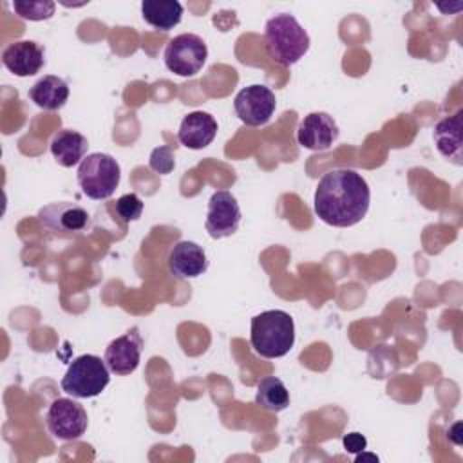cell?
<instances>
[{"label":"cell","mask_w":463,"mask_h":463,"mask_svg":"<svg viewBox=\"0 0 463 463\" xmlns=\"http://www.w3.org/2000/svg\"><path fill=\"white\" fill-rule=\"evenodd\" d=\"M371 190L362 174L351 168L326 172L313 195V210L320 221L336 228L358 224L369 210Z\"/></svg>","instance_id":"6da1fadb"},{"label":"cell","mask_w":463,"mask_h":463,"mask_svg":"<svg viewBox=\"0 0 463 463\" xmlns=\"http://www.w3.org/2000/svg\"><path fill=\"white\" fill-rule=\"evenodd\" d=\"M250 344L262 358L286 356L295 344V322L282 309H269L251 318Z\"/></svg>","instance_id":"7a4b0ae2"},{"label":"cell","mask_w":463,"mask_h":463,"mask_svg":"<svg viewBox=\"0 0 463 463\" xmlns=\"http://www.w3.org/2000/svg\"><path fill=\"white\" fill-rule=\"evenodd\" d=\"M266 51L282 67L295 65L309 51V34L289 13H279L264 27Z\"/></svg>","instance_id":"3957f363"},{"label":"cell","mask_w":463,"mask_h":463,"mask_svg":"<svg viewBox=\"0 0 463 463\" xmlns=\"http://www.w3.org/2000/svg\"><path fill=\"white\" fill-rule=\"evenodd\" d=\"M110 382V369L96 354H81L71 362L60 385L72 398H94Z\"/></svg>","instance_id":"277c9868"},{"label":"cell","mask_w":463,"mask_h":463,"mask_svg":"<svg viewBox=\"0 0 463 463\" xmlns=\"http://www.w3.org/2000/svg\"><path fill=\"white\" fill-rule=\"evenodd\" d=\"M119 179V163L103 152L89 154L78 166V184L81 192L96 201L109 199L116 192Z\"/></svg>","instance_id":"5b68a950"},{"label":"cell","mask_w":463,"mask_h":463,"mask_svg":"<svg viewBox=\"0 0 463 463\" xmlns=\"http://www.w3.org/2000/svg\"><path fill=\"white\" fill-rule=\"evenodd\" d=\"M208 58L204 40L194 33H181L174 36L163 52L165 65L170 72L188 78L197 74Z\"/></svg>","instance_id":"8992f818"},{"label":"cell","mask_w":463,"mask_h":463,"mask_svg":"<svg viewBox=\"0 0 463 463\" xmlns=\"http://www.w3.org/2000/svg\"><path fill=\"white\" fill-rule=\"evenodd\" d=\"M45 425L56 439L74 441L85 434L89 427V416L83 405H80L76 400L56 398L45 412Z\"/></svg>","instance_id":"52a82bcc"},{"label":"cell","mask_w":463,"mask_h":463,"mask_svg":"<svg viewBox=\"0 0 463 463\" xmlns=\"http://www.w3.org/2000/svg\"><path fill=\"white\" fill-rule=\"evenodd\" d=\"M38 221L43 228L60 237H74L87 230L90 215L83 206L76 203L60 201L40 208Z\"/></svg>","instance_id":"ba28073f"},{"label":"cell","mask_w":463,"mask_h":463,"mask_svg":"<svg viewBox=\"0 0 463 463\" xmlns=\"http://www.w3.org/2000/svg\"><path fill=\"white\" fill-rule=\"evenodd\" d=\"M277 107L275 94L266 85H250L237 92L233 99V109L239 119L248 127H262L266 125Z\"/></svg>","instance_id":"9c48e42d"},{"label":"cell","mask_w":463,"mask_h":463,"mask_svg":"<svg viewBox=\"0 0 463 463\" xmlns=\"http://www.w3.org/2000/svg\"><path fill=\"white\" fill-rule=\"evenodd\" d=\"M241 224V208L233 194L226 190L213 192L208 201V213L204 228L212 239H224L233 235Z\"/></svg>","instance_id":"30bf717a"},{"label":"cell","mask_w":463,"mask_h":463,"mask_svg":"<svg viewBox=\"0 0 463 463\" xmlns=\"http://www.w3.org/2000/svg\"><path fill=\"white\" fill-rule=\"evenodd\" d=\"M143 351V338L137 327L128 329L125 335L114 338L105 349V364L110 373L125 376L137 369Z\"/></svg>","instance_id":"8fae6325"},{"label":"cell","mask_w":463,"mask_h":463,"mask_svg":"<svg viewBox=\"0 0 463 463\" xmlns=\"http://www.w3.org/2000/svg\"><path fill=\"white\" fill-rule=\"evenodd\" d=\"M338 134V125L327 112H311L300 119L297 128V141L302 148L322 152L335 145Z\"/></svg>","instance_id":"7c38bea8"},{"label":"cell","mask_w":463,"mask_h":463,"mask_svg":"<svg viewBox=\"0 0 463 463\" xmlns=\"http://www.w3.org/2000/svg\"><path fill=\"white\" fill-rule=\"evenodd\" d=\"M4 67L18 78L34 76L45 63L43 49L33 40H20L9 43L2 52Z\"/></svg>","instance_id":"4fadbf2b"},{"label":"cell","mask_w":463,"mask_h":463,"mask_svg":"<svg viewBox=\"0 0 463 463\" xmlns=\"http://www.w3.org/2000/svg\"><path fill=\"white\" fill-rule=\"evenodd\" d=\"M208 268V259L194 241H179L168 251V269L175 279H195Z\"/></svg>","instance_id":"5bb4252c"},{"label":"cell","mask_w":463,"mask_h":463,"mask_svg":"<svg viewBox=\"0 0 463 463\" xmlns=\"http://www.w3.org/2000/svg\"><path fill=\"white\" fill-rule=\"evenodd\" d=\"M217 136V121L212 114L194 110L186 114L179 125L177 139L190 150H201L208 146Z\"/></svg>","instance_id":"9a60e30c"},{"label":"cell","mask_w":463,"mask_h":463,"mask_svg":"<svg viewBox=\"0 0 463 463\" xmlns=\"http://www.w3.org/2000/svg\"><path fill=\"white\" fill-rule=\"evenodd\" d=\"M461 116L463 110L458 109L454 114L439 119L434 125L432 137L438 152L452 161L454 165L463 163V141H461Z\"/></svg>","instance_id":"2e32d148"},{"label":"cell","mask_w":463,"mask_h":463,"mask_svg":"<svg viewBox=\"0 0 463 463\" xmlns=\"http://www.w3.org/2000/svg\"><path fill=\"white\" fill-rule=\"evenodd\" d=\"M89 141L83 134L71 130V128H63L60 132H56L51 139V154L56 159L58 165L71 168L74 165H80L85 157Z\"/></svg>","instance_id":"e0dca14e"},{"label":"cell","mask_w":463,"mask_h":463,"mask_svg":"<svg viewBox=\"0 0 463 463\" xmlns=\"http://www.w3.org/2000/svg\"><path fill=\"white\" fill-rule=\"evenodd\" d=\"M29 98L43 110H58L69 99V85L58 76L47 74L29 89Z\"/></svg>","instance_id":"ac0fdd59"},{"label":"cell","mask_w":463,"mask_h":463,"mask_svg":"<svg viewBox=\"0 0 463 463\" xmlns=\"http://www.w3.org/2000/svg\"><path fill=\"white\" fill-rule=\"evenodd\" d=\"M141 16L148 25L170 31L181 22L183 5L177 0H143Z\"/></svg>","instance_id":"d6986e66"},{"label":"cell","mask_w":463,"mask_h":463,"mask_svg":"<svg viewBox=\"0 0 463 463\" xmlns=\"http://www.w3.org/2000/svg\"><path fill=\"white\" fill-rule=\"evenodd\" d=\"M255 403L269 412H280L289 405V391L277 376H266L257 383Z\"/></svg>","instance_id":"ffe728a7"},{"label":"cell","mask_w":463,"mask_h":463,"mask_svg":"<svg viewBox=\"0 0 463 463\" xmlns=\"http://www.w3.org/2000/svg\"><path fill=\"white\" fill-rule=\"evenodd\" d=\"M56 4L51 0H14L13 11L29 22L49 20L54 14Z\"/></svg>","instance_id":"44dd1931"},{"label":"cell","mask_w":463,"mask_h":463,"mask_svg":"<svg viewBox=\"0 0 463 463\" xmlns=\"http://www.w3.org/2000/svg\"><path fill=\"white\" fill-rule=\"evenodd\" d=\"M114 210L123 222L137 221L143 213V201L137 197V194H125L116 201Z\"/></svg>","instance_id":"7402d4cb"},{"label":"cell","mask_w":463,"mask_h":463,"mask_svg":"<svg viewBox=\"0 0 463 463\" xmlns=\"http://www.w3.org/2000/svg\"><path fill=\"white\" fill-rule=\"evenodd\" d=\"M175 166L174 152L170 146H159L150 154V168L159 174H168Z\"/></svg>","instance_id":"603a6c76"},{"label":"cell","mask_w":463,"mask_h":463,"mask_svg":"<svg viewBox=\"0 0 463 463\" xmlns=\"http://www.w3.org/2000/svg\"><path fill=\"white\" fill-rule=\"evenodd\" d=\"M342 443H344V449L349 452V454H358L362 450H365L367 447V438L360 432H347L344 438H342Z\"/></svg>","instance_id":"cb8c5ba5"},{"label":"cell","mask_w":463,"mask_h":463,"mask_svg":"<svg viewBox=\"0 0 463 463\" xmlns=\"http://www.w3.org/2000/svg\"><path fill=\"white\" fill-rule=\"evenodd\" d=\"M459 430H461V423H459V421H456V423L452 425V429L449 430V438H450L456 445H461V438L458 436V434H459Z\"/></svg>","instance_id":"d4e9b609"},{"label":"cell","mask_w":463,"mask_h":463,"mask_svg":"<svg viewBox=\"0 0 463 463\" xmlns=\"http://www.w3.org/2000/svg\"><path fill=\"white\" fill-rule=\"evenodd\" d=\"M365 459H371V461H378V456H376V454H365L364 450H362V452H358V454L354 456V461H365Z\"/></svg>","instance_id":"484cf974"}]
</instances>
